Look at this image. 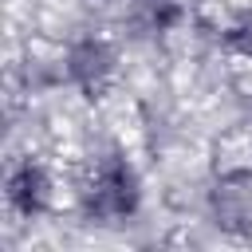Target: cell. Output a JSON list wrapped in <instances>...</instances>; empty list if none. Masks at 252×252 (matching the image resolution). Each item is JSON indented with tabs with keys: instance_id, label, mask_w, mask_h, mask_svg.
<instances>
[{
	"instance_id": "2",
	"label": "cell",
	"mask_w": 252,
	"mask_h": 252,
	"mask_svg": "<svg viewBox=\"0 0 252 252\" xmlns=\"http://www.w3.org/2000/svg\"><path fill=\"white\" fill-rule=\"evenodd\" d=\"M122 71V51L110 35L102 32H83L75 39L63 43L59 59H55V75L63 87L79 91L83 98H98L110 91V83Z\"/></svg>"
},
{
	"instance_id": "3",
	"label": "cell",
	"mask_w": 252,
	"mask_h": 252,
	"mask_svg": "<svg viewBox=\"0 0 252 252\" xmlns=\"http://www.w3.org/2000/svg\"><path fill=\"white\" fill-rule=\"evenodd\" d=\"M4 205L20 220H43L59 205V173L47 158L24 154L4 173Z\"/></svg>"
},
{
	"instance_id": "6",
	"label": "cell",
	"mask_w": 252,
	"mask_h": 252,
	"mask_svg": "<svg viewBox=\"0 0 252 252\" xmlns=\"http://www.w3.org/2000/svg\"><path fill=\"white\" fill-rule=\"evenodd\" d=\"M217 43H220V51H224V55L252 63V12L232 16V20L217 32Z\"/></svg>"
},
{
	"instance_id": "4",
	"label": "cell",
	"mask_w": 252,
	"mask_h": 252,
	"mask_svg": "<svg viewBox=\"0 0 252 252\" xmlns=\"http://www.w3.org/2000/svg\"><path fill=\"white\" fill-rule=\"evenodd\" d=\"M209 213L220 228L252 224V169H224L209 185Z\"/></svg>"
},
{
	"instance_id": "1",
	"label": "cell",
	"mask_w": 252,
	"mask_h": 252,
	"mask_svg": "<svg viewBox=\"0 0 252 252\" xmlns=\"http://www.w3.org/2000/svg\"><path fill=\"white\" fill-rule=\"evenodd\" d=\"M146 181L126 150H98L75 185V209L91 224H122L138 217Z\"/></svg>"
},
{
	"instance_id": "5",
	"label": "cell",
	"mask_w": 252,
	"mask_h": 252,
	"mask_svg": "<svg viewBox=\"0 0 252 252\" xmlns=\"http://www.w3.org/2000/svg\"><path fill=\"white\" fill-rule=\"evenodd\" d=\"M189 20V0H126V24L138 35L161 39L181 32Z\"/></svg>"
}]
</instances>
